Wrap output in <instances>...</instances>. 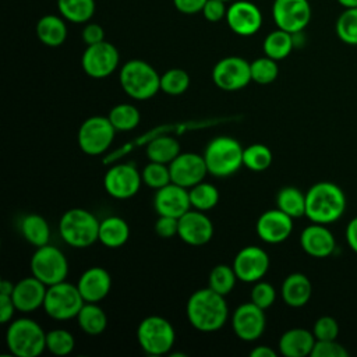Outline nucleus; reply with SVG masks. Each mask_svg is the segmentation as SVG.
<instances>
[{"instance_id": "f257e3e1", "label": "nucleus", "mask_w": 357, "mask_h": 357, "mask_svg": "<svg viewBox=\"0 0 357 357\" xmlns=\"http://www.w3.org/2000/svg\"><path fill=\"white\" fill-rule=\"evenodd\" d=\"M187 319L199 332H215L225 326L229 317V307L225 296L211 287L195 290L187 300Z\"/></svg>"}, {"instance_id": "f03ea898", "label": "nucleus", "mask_w": 357, "mask_h": 357, "mask_svg": "<svg viewBox=\"0 0 357 357\" xmlns=\"http://www.w3.org/2000/svg\"><path fill=\"white\" fill-rule=\"evenodd\" d=\"M346 209L343 190L331 181H318L305 192V216L312 223L336 222Z\"/></svg>"}, {"instance_id": "7ed1b4c3", "label": "nucleus", "mask_w": 357, "mask_h": 357, "mask_svg": "<svg viewBox=\"0 0 357 357\" xmlns=\"http://www.w3.org/2000/svg\"><path fill=\"white\" fill-rule=\"evenodd\" d=\"M99 225L100 222L92 212L84 208H71L61 215L59 233L70 247L88 248L98 241Z\"/></svg>"}, {"instance_id": "20e7f679", "label": "nucleus", "mask_w": 357, "mask_h": 357, "mask_svg": "<svg viewBox=\"0 0 357 357\" xmlns=\"http://www.w3.org/2000/svg\"><path fill=\"white\" fill-rule=\"evenodd\" d=\"M119 81L123 91L135 100H146L160 91V75L149 63L139 59L123 64Z\"/></svg>"}, {"instance_id": "39448f33", "label": "nucleus", "mask_w": 357, "mask_h": 357, "mask_svg": "<svg viewBox=\"0 0 357 357\" xmlns=\"http://www.w3.org/2000/svg\"><path fill=\"white\" fill-rule=\"evenodd\" d=\"M6 344L17 357H38L46 349V332L36 321L18 318L7 328Z\"/></svg>"}, {"instance_id": "423d86ee", "label": "nucleus", "mask_w": 357, "mask_h": 357, "mask_svg": "<svg viewBox=\"0 0 357 357\" xmlns=\"http://www.w3.org/2000/svg\"><path fill=\"white\" fill-rule=\"evenodd\" d=\"M241 144L227 135H220L211 139L204 151V159L208 173L215 177H227L236 173L243 166Z\"/></svg>"}, {"instance_id": "0eeeda50", "label": "nucleus", "mask_w": 357, "mask_h": 357, "mask_svg": "<svg viewBox=\"0 0 357 357\" xmlns=\"http://www.w3.org/2000/svg\"><path fill=\"white\" fill-rule=\"evenodd\" d=\"M137 340L146 354L163 356L173 349L176 332L169 319L160 315H149L138 324Z\"/></svg>"}, {"instance_id": "6e6552de", "label": "nucleus", "mask_w": 357, "mask_h": 357, "mask_svg": "<svg viewBox=\"0 0 357 357\" xmlns=\"http://www.w3.org/2000/svg\"><path fill=\"white\" fill-rule=\"evenodd\" d=\"M84 304L85 300L82 298L78 286L63 280L60 283L47 286L43 310L56 321H67L77 318Z\"/></svg>"}, {"instance_id": "1a4fd4ad", "label": "nucleus", "mask_w": 357, "mask_h": 357, "mask_svg": "<svg viewBox=\"0 0 357 357\" xmlns=\"http://www.w3.org/2000/svg\"><path fill=\"white\" fill-rule=\"evenodd\" d=\"M31 272L46 286L60 283L67 279L68 261L63 251L54 245L45 244L36 247L29 262Z\"/></svg>"}, {"instance_id": "9d476101", "label": "nucleus", "mask_w": 357, "mask_h": 357, "mask_svg": "<svg viewBox=\"0 0 357 357\" xmlns=\"http://www.w3.org/2000/svg\"><path fill=\"white\" fill-rule=\"evenodd\" d=\"M116 135V128L110 120L103 116H92L82 121L78 128L77 139L81 151L96 156L109 149Z\"/></svg>"}, {"instance_id": "9b49d317", "label": "nucleus", "mask_w": 357, "mask_h": 357, "mask_svg": "<svg viewBox=\"0 0 357 357\" xmlns=\"http://www.w3.org/2000/svg\"><path fill=\"white\" fill-rule=\"evenodd\" d=\"M212 79L215 85L223 91H240L252 81L251 63L240 56L223 57L213 66Z\"/></svg>"}, {"instance_id": "f8f14e48", "label": "nucleus", "mask_w": 357, "mask_h": 357, "mask_svg": "<svg viewBox=\"0 0 357 357\" xmlns=\"http://www.w3.org/2000/svg\"><path fill=\"white\" fill-rule=\"evenodd\" d=\"M120 54L114 45L102 40L95 45H88L81 57V66L86 75L95 79L106 78L119 67Z\"/></svg>"}, {"instance_id": "ddd939ff", "label": "nucleus", "mask_w": 357, "mask_h": 357, "mask_svg": "<svg viewBox=\"0 0 357 357\" xmlns=\"http://www.w3.org/2000/svg\"><path fill=\"white\" fill-rule=\"evenodd\" d=\"M311 14L308 0H275L272 4L275 25L290 33L303 32L311 21Z\"/></svg>"}, {"instance_id": "4468645a", "label": "nucleus", "mask_w": 357, "mask_h": 357, "mask_svg": "<svg viewBox=\"0 0 357 357\" xmlns=\"http://www.w3.org/2000/svg\"><path fill=\"white\" fill-rule=\"evenodd\" d=\"M142 183L141 173L130 163H119L112 166L105 177L103 187L106 192L116 199H127L134 197Z\"/></svg>"}, {"instance_id": "2eb2a0df", "label": "nucleus", "mask_w": 357, "mask_h": 357, "mask_svg": "<svg viewBox=\"0 0 357 357\" xmlns=\"http://www.w3.org/2000/svg\"><path fill=\"white\" fill-rule=\"evenodd\" d=\"M269 255L258 245H247L241 248L234 259L233 269L237 279L244 283H255L261 280L269 271Z\"/></svg>"}, {"instance_id": "dca6fc26", "label": "nucleus", "mask_w": 357, "mask_h": 357, "mask_svg": "<svg viewBox=\"0 0 357 357\" xmlns=\"http://www.w3.org/2000/svg\"><path fill=\"white\" fill-rule=\"evenodd\" d=\"M265 310L247 301L240 304L231 317V328L234 335L244 342H254L261 337L266 326Z\"/></svg>"}, {"instance_id": "f3484780", "label": "nucleus", "mask_w": 357, "mask_h": 357, "mask_svg": "<svg viewBox=\"0 0 357 357\" xmlns=\"http://www.w3.org/2000/svg\"><path fill=\"white\" fill-rule=\"evenodd\" d=\"M227 26L238 36H251L262 26V13L259 7L247 0H234L227 6Z\"/></svg>"}, {"instance_id": "a211bd4d", "label": "nucleus", "mask_w": 357, "mask_h": 357, "mask_svg": "<svg viewBox=\"0 0 357 357\" xmlns=\"http://www.w3.org/2000/svg\"><path fill=\"white\" fill-rule=\"evenodd\" d=\"M172 183H176L184 188L204 181L208 174V167L204 155L195 152H180V155L169 163Z\"/></svg>"}, {"instance_id": "6ab92c4d", "label": "nucleus", "mask_w": 357, "mask_h": 357, "mask_svg": "<svg viewBox=\"0 0 357 357\" xmlns=\"http://www.w3.org/2000/svg\"><path fill=\"white\" fill-rule=\"evenodd\" d=\"M255 230L258 237L268 244H279L284 241L293 231V218L276 209H268L259 215Z\"/></svg>"}, {"instance_id": "aec40b11", "label": "nucleus", "mask_w": 357, "mask_h": 357, "mask_svg": "<svg viewBox=\"0 0 357 357\" xmlns=\"http://www.w3.org/2000/svg\"><path fill=\"white\" fill-rule=\"evenodd\" d=\"M177 236L188 245H204L213 236V223L202 211L190 209L178 218Z\"/></svg>"}, {"instance_id": "412c9836", "label": "nucleus", "mask_w": 357, "mask_h": 357, "mask_svg": "<svg viewBox=\"0 0 357 357\" xmlns=\"http://www.w3.org/2000/svg\"><path fill=\"white\" fill-rule=\"evenodd\" d=\"M153 206L158 215L180 218L191 209V201L188 188H184L176 183L156 190L153 197Z\"/></svg>"}, {"instance_id": "4be33fe9", "label": "nucleus", "mask_w": 357, "mask_h": 357, "mask_svg": "<svg viewBox=\"0 0 357 357\" xmlns=\"http://www.w3.org/2000/svg\"><path fill=\"white\" fill-rule=\"evenodd\" d=\"M300 245L305 254L314 258H326L333 254L336 240L333 233L322 223H311L300 234Z\"/></svg>"}, {"instance_id": "5701e85b", "label": "nucleus", "mask_w": 357, "mask_h": 357, "mask_svg": "<svg viewBox=\"0 0 357 357\" xmlns=\"http://www.w3.org/2000/svg\"><path fill=\"white\" fill-rule=\"evenodd\" d=\"M46 290L47 286L33 275L18 280L11 294L17 311L32 312L39 307H43Z\"/></svg>"}, {"instance_id": "b1692460", "label": "nucleus", "mask_w": 357, "mask_h": 357, "mask_svg": "<svg viewBox=\"0 0 357 357\" xmlns=\"http://www.w3.org/2000/svg\"><path fill=\"white\" fill-rule=\"evenodd\" d=\"M77 286L85 303H99L112 289V276L102 266H91L82 272Z\"/></svg>"}, {"instance_id": "393cba45", "label": "nucleus", "mask_w": 357, "mask_h": 357, "mask_svg": "<svg viewBox=\"0 0 357 357\" xmlns=\"http://www.w3.org/2000/svg\"><path fill=\"white\" fill-rule=\"evenodd\" d=\"M317 339L312 331L304 328H291L279 337V351L284 357L311 356Z\"/></svg>"}, {"instance_id": "a878e982", "label": "nucleus", "mask_w": 357, "mask_h": 357, "mask_svg": "<svg viewBox=\"0 0 357 357\" xmlns=\"http://www.w3.org/2000/svg\"><path fill=\"white\" fill-rule=\"evenodd\" d=\"M280 294L283 301L293 308L305 305L312 294V284L310 279L300 272L290 273L282 283Z\"/></svg>"}, {"instance_id": "bb28decb", "label": "nucleus", "mask_w": 357, "mask_h": 357, "mask_svg": "<svg viewBox=\"0 0 357 357\" xmlns=\"http://www.w3.org/2000/svg\"><path fill=\"white\" fill-rule=\"evenodd\" d=\"M67 24L61 15L46 14L36 22V36L43 45L49 47H57L63 45L67 39Z\"/></svg>"}, {"instance_id": "cd10ccee", "label": "nucleus", "mask_w": 357, "mask_h": 357, "mask_svg": "<svg viewBox=\"0 0 357 357\" xmlns=\"http://www.w3.org/2000/svg\"><path fill=\"white\" fill-rule=\"evenodd\" d=\"M130 237L128 223L120 216H107L100 220L99 237L100 241L107 248H120L127 243Z\"/></svg>"}, {"instance_id": "c85d7f7f", "label": "nucleus", "mask_w": 357, "mask_h": 357, "mask_svg": "<svg viewBox=\"0 0 357 357\" xmlns=\"http://www.w3.org/2000/svg\"><path fill=\"white\" fill-rule=\"evenodd\" d=\"M20 230L22 237L33 247H42L45 244H49V240H50L49 223L43 216L38 213L25 215L21 219Z\"/></svg>"}, {"instance_id": "c756f323", "label": "nucleus", "mask_w": 357, "mask_h": 357, "mask_svg": "<svg viewBox=\"0 0 357 357\" xmlns=\"http://www.w3.org/2000/svg\"><path fill=\"white\" fill-rule=\"evenodd\" d=\"M293 49H294L293 33L283 31L280 28L269 32L262 42L264 54L276 61L286 59Z\"/></svg>"}, {"instance_id": "7c9ffc66", "label": "nucleus", "mask_w": 357, "mask_h": 357, "mask_svg": "<svg viewBox=\"0 0 357 357\" xmlns=\"http://www.w3.org/2000/svg\"><path fill=\"white\" fill-rule=\"evenodd\" d=\"M77 321L82 332L89 336L100 335L107 326L106 312L98 303H85L77 315Z\"/></svg>"}, {"instance_id": "2f4dec72", "label": "nucleus", "mask_w": 357, "mask_h": 357, "mask_svg": "<svg viewBox=\"0 0 357 357\" xmlns=\"http://www.w3.org/2000/svg\"><path fill=\"white\" fill-rule=\"evenodd\" d=\"M60 15L74 24H86L95 14V0H57Z\"/></svg>"}, {"instance_id": "473e14b6", "label": "nucleus", "mask_w": 357, "mask_h": 357, "mask_svg": "<svg viewBox=\"0 0 357 357\" xmlns=\"http://www.w3.org/2000/svg\"><path fill=\"white\" fill-rule=\"evenodd\" d=\"M180 142L169 135H160L146 146V156L152 162L169 165L180 155Z\"/></svg>"}, {"instance_id": "72a5a7b5", "label": "nucleus", "mask_w": 357, "mask_h": 357, "mask_svg": "<svg viewBox=\"0 0 357 357\" xmlns=\"http://www.w3.org/2000/svg\"><path fill=\"white\" fill-rule=\"evenodd\" d=\"M276 205L293 219L305 216V194L297 187L287 185L280 188L276 195Z\"/></svg>"}, {"instance_id": "f704fd0d", "label": "nucleus", "mask_w": 357, "mask_h": 357, "mask_svg": "<svg viewBox=\"0 0 357 357\" xmlns=\"http://www.w3.org/2000/svg\"><path fill=\"white\" fill-rule=\"evenodd\" d=\"M107 119L110 120L116 131H130L139 124L141 114L134 105L119 103L110 109Z\"/></svg>"}, {"instance_id": "c9c22d12", "label": "nucleus", "mask_w": 357, "mask_h": 357, "mask_svg": "<svg viewBox=\"0 0 357 357\" xmlns=\"http://www.w3.org/2000/svg\"><path fill=\"white\" fill-rule=\"evenodd\" d=\"M188 194H190L191 206L202 212H206L215 208L216 204L219 202L218 188L213 184L206 181H201L192 185L191 188H188Z\"/></svg>"}, {"instance_id": "e433bc0d", "label": "nucleus", "mask_w": 357, "mask_h": 357, "mask_svg": "<svg viewBox=\"0 0 357 357\" xmlns=\"http://www.w3.org/2000/svg\"><path fill=\"white\" fill-rule=\"evenodd\" d=\"M237 275L233 269V265L229 266L226 264H219L212 268L208 278V287L215 290L222 296H227L236 286Z\"/></svg>"}, {"instance_id": "4c0bfd02", "label": "nucleus", "mask_w": 357, "mask_h": 357, "mask_svg": "<svg viewBox=\"0 0 357 357\" xmlns=\"http://www.w3.org/2000/svg\"><path fill=\"white\" fill-rule=\"evenodd\" d=\"M337 38L351 46H357V7L344 8L335 24Z\"/></svg>"}, {"instance_id": "58836bf2", "label": "nucleus", "mask_w": 357, "mask_h": 357, "mask_svg": "<svg viewBox=\"0 0 357 357\" xmlns=\"http://www.w3.org/2000/svg\"><path fill=\"white\" fill-rule=\"evenodd\" d=\"M272 163V152L264 144H251L244 148L243 166L252 172H264Z\"/></svg>"}, {"instance_id": "ea45409f", "label": "nucleus", "mask_w": 357, "mask_h": 357, "mask_svg": "<svg viewBox=\"0 0 357 357\" xmlns=\"http://www.w3.org/2000/svg\"><path fill=\"white\" fill-rule=\"evenodd\" d=\"M190 86V75L183 68H170L160 75V91L167 95H181Z\"/></svg>"}, {"instance_id": "a19ab883", "label": "nucleus", "mask_w": 357, "mask_h": 357, "mask_svg": "<svg viewBox=\"0 0 357 357\" xmlns=\"http://www.w3.org/2000/svg\"><path fill=\"white\" fill-rule=\"evenodd\" d=\"M75 347V339L67 329H52L46 332V350L54 356H67Z\"/></svg>"}, {"instance_id": "79ce46f5", "label": "nucleus", "mask_w": 357, "mask_h": 357, "mask_svg": "<svg viewBox=\"0 0 357 357\" xmlns=\"http://www.w3.org/2000/svg\"><path fill=\"white\" fill-rule=\"evenodd\" d=\"M279 75V67L278 61L268 57L262 56L251 61V79L257 84L261 85H268L273 82Z\"/></svg>"}, {"instance_id": "37998d69", "label": "nucleus", "mask_w": 357, "mask_h": 357, "mask_svg": "<svg viewBox=\"0 0 357 357\" xmlns=\"http://www.w3.org/2000/svg\"><path fill=\"white\" fill-rule=\"evenodd\" d=\"M141 177H142V183H145L149 188H153V190H159L167 185L169 183H172L169 165L152 162V160H149V163L142 169Z\"/></svg>"}, {"instance_id": "c03bdc74", "label": "nucleus", "mask_w": 357, "mask_h": 357, "mask_svg": "<svg viewBox=\"0 0 357 357\" xmlns=\"http://www.w3.org/2000/svg\"><path fill=\"white\" fill-rule=\"evenodd\" d=\"M275 300H276V290L271 283L265 280H258L254 283L250 294V301H252L262 310H266L275 303Z\"/></svg>"}, {"instance_id": "a18cd8bd", "label": "nucleus", "mask_w": 357, "mask_h": 357, "mask_svg": "<svg viewBox=\"0 0 357 357\" xmlns=\"http://www.w3.org/2000/svg\"><path fill=\"white\" fill-rule=\"evenodd\" d=\"M312 333L317 340H336L339 335V324L333 317H319L312 326Z\"/></svg>"}, {"instance_id": "49530a36", "label": "nucleus", "mask_w": 357, "mask_h": 357, "mask_svg": "<svg viewBox=\"0 0 357 357\" xmlns=\"http://www.w3.org/2000/svg\"><path fill=\"white\" fill-rule=\"evenodd\" d=\"M346 347L336 340H317L311 357H347Z\"/></svg>"}, {"instance_id": "de8ad7c7", "label": "nucleus", "mask_w": 357, "mask_h": 357, "mask_svg": "<svg viewBox=\"0 0 357 357\" xmlns=\"http://www.w3.org/2000/svg\"><path fill=\"white\" fill-rule=\"evenodd\" d=\"M155 231L159 237L172 238L178 234V218L158 215L155 222Z\"/></svg>"}, {"instance_id": "09e8293b", "label": "nucleus", "mask_w": 357, "mask_h": 357, "mask_svg": "<svg viewBox=\"0 0 357 357\" xmlns=\"http://www.w3.org/2000/svg\"><path fill=\"white\" fill-rule=\"evenodd\" d=\"M201 13H202V15L206 21L219 22L223 18H226V13H227L226 1H223V0H206Z\"/></svg>"}, {"instance_id": "8fccbe9b", "label": "nucleus", "mask_w": 357, "mask_h": 357, "mask_svg": "<svg viewBox=\"0 0 357 357\" xmlns=\"http://www.w3.org/2000/svg\"><path fill=\"white\" fill-rule=\"evenodd\" d=\"M81 36H82V40L86 46L88 45H95V43H99V42L105 40V31L96 22H86L84 29H82Z\"/></svg>"}, {"instance_id": "3c124183", "label": "nucleus", "mask_w": 357, "mask_h": 357, "mask_svg": "<svg viewBox=\"0 0 357 357\" xmlns=\"http://www.w3.org/2000/svg\"><path fill=\"white\" fill-rule=\"evenodd\" d=\"M206 0H173V6L181 14H197L201 13Z\"/></svg>"}, {"instance_id": "603ef678", "label": "nucleus", "mask_w": 357, "mask_h": 357, "mask_svg": "<svg viewBox=\"0 0 357 357\" xmlns=\"http://www.w3.org/2000/svg\"><path fill=\"white\" fill-rule=\"evenodd\" d=\"M17 311L13 297L8 294H0V322L7 324L11 321L14 312Z\"/></svg>"}, {"instance_id": "864d4df0", "label": "nucleus", "mask_w": 357, "mask_h": 357, "mask_svg": "<svg viewBox=\"0 0 357 357\" xmlns=\"http://www.w3.org/2000/svg\"><path fill=\"white\" fill-rule=\"evenodd\" d=\"M344 236H346L347 245L357 254V216L353 218V219L347 223Z\"/></svg>"}, {"instance_id": "5fc2aeb1", "label": "nucleus", "mask_w": 357, "mask_h": 357, "mask_svg": "<svg viewBox=\"0 0 357 357\" xmlns=\"http://www.w3.org/2000/svg\"><path fill=\"white\" fill-rule=\"evenodd\" d=\"M251 357H276V351L265 344H259L255 346L251 351H250Z\"/></svg>"}, {"instance_id": "6e6d98bb", "label": "nucleus", "mask_w": 357, "mask_h": 357, "mask_svg": "<svg viewBox=\"0 0 357 357\" xmlns=\"http://www.w3.org/2000/svg\"><path fill=\"white\" fill-rule=\"evenodd\" d=\"M14 286H15V283H13L11 280L3 279V280L0 282V294H8V296H11V294H13V290H14Z\"/></svg>"}, {"instance_id": "4d7b16f0", "label": "nucleus", "mask_w": 357, "mask_h": 357, "mask_svg": "<svg viewBox=\"0 0 357 357\" xmlns=\"http://www.w3.org/2000/svg\"><path fill=\"white\" fill-rule=\"evenodd\" d=\"M343 8H353L357 7V0H336Z\"/></svg>"}, {"instance_id": "13d9d810", "label": "nucleus", "mask_w": 357, "mask_h": 357, "mask_svg": "<svg viewBox=\"0 0 357 357\" xmlns=\"http://www.w3.org/2000/svg\"><path fill=\"white\" fill-rule=\"evenodd\" d=\"M223 1H226V3H229V1H230V3H231V1H234V0H223Z\"/></svg>"}]
</instances>
